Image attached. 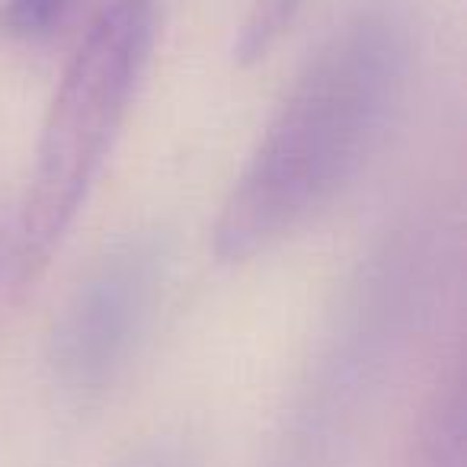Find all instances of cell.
<instances>
[{
  "instance_id": "6da1fadb",
  "label": "cell",
  "mask_w": 467,
  "mask_h": 467,
  "mask_svg": "<svg viewBox=\"0 0 467 467\" xmlns=\"http://www.w3.org/2000/svg\"><path fill=\"white\" fill-rule=\"evenodd\" d=\"M410 65L407 26L365 10L311 55L214 224V254L247 260L333 199L378 148Z\"/></svg>"
},
{
  "instance_id": "7a4b0ae2",
  "label": "cell",
  "mask_w": 467,
  "mask_h": 467,
  "mask_svg": "<svg viewBox=\"0 0 467 467\" xmlns=\"http://www.w3.org/2000/svg\"><path fill=\"white\" fill-rule=\"evenodd\" d=\"M157 36V0H112L74 52L48 109L23 202V266L46 263L103 170Z\"/></svg>"
},
{
  "instance_id": "3957f363",
  "label": "cell",
  "mask_w": 467,
  "mask_h": 467,
  "mask_svg": "<svg viewBox=\"0 0 467 467\" xmlns=\"http://www.w3.org/2000/svg\"><path fill=\"white\" fill-rule=\"evenodd\" d=\"M163 285V250L150 237L112 247L74 295L52 330V371L78 400L99 397L129 365L154 317Z\"/></svg>"
},
{
  "instance_id": "277c9868",
  "label": "cell",
  "mask_w": 467,
  "mask_h": 467,
  "mask_svg": "<svg viewBox=\"0 0 467 467\" xmlns=\"http://www.w3.org/2000/svg\"><path fill=\"white\" fill-rule=\"evenodd\" d=\"M410 467H464V400L458 375L439 384L422 410Z\"/></svg>"
},
{
  "instance_id": "5b68a950",
  "label": "cell",
  "mask_w": 467,
  "mask_h": 467,
  "mask_svg": "<svg viewBox=\"0 0 467 467\" xmlns=\"http://www.w3.org/2000/svg\"><path fill=\"white\" fill-rule=\"evenodd\" d=\"M301 4L305 0H254L247 20L237 33V42H234L237 65H256L266 58L295 23Z\"/></svg>"
},
{
  "instance_id": "8992f818",
  "label": "cell",
  "mask_w": 467,
  "mask_h": 467,
  "mask_svg": "<svg viewBox=\"0 0 467 467\" xmlns=\"http://www.w3.org/2000/svg\"><path fill=\"white\" fill-rule=\"evenodd\" d=\"M74 10L78 0H0V33L26 42L48 39Z\"/></svg>"
},
{
  "instance_id": "52a82bcc",
  "label": "cell",
  "mask_w": 467,
  "mask_h": 467,
  "mask_svg": "<svg viewBox=\"0 0 467 467\" xmlns=\"http://www.w3.org/2000/svg\"><path fill=\"white\" fill-rule=\"evenodd\" d=\"M129 467H186V461L180 458V454L167 451V448H157V451L144 454V458L131 461Z\"/></svg>"
}]
</instances>
